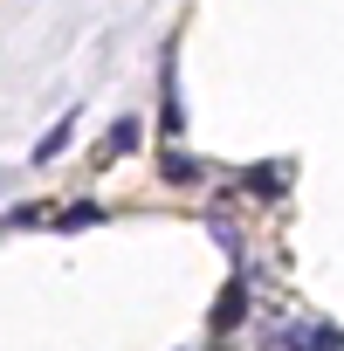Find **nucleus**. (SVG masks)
<instances>
[{"mask_svg": "<svg viewBox=\"0 0 344 351\" xmlns=\"http://www.w3.org/2000/svg\"><path fill=\"white\" fill-rule=\"evenodd\" d=\"M76 124H83V110L69 104V117H56V124H49V138L35 145V165H56V158L69 152V138H76Z\"/></svg>", "mask_w": 344, "mask_h": 351, "instance_id": "f257e3e1", "label": "nucleus"}, {"mask_svg": "<svg viewBox=\"0 0 344 351\" xmlns=\"http://www.w3.org/2000/svg\"><path fill=\"white\" fill-rule=\"evenodd\" d=\"M158 124H165V138H186V104H180V83H172V56H165V97H158Z\"/></svg>", "mask_w": 344, "mask_h": 351, "instance_id": "f03ea898", "label": "nucleus"}, {"mask_svg": "<svg viewBox=\"0 0 344 351\" xmlns=\"http://www.w3.org/2000/svg\"><path fill=\"white\" fill-rule=\"evenodd\" d=\"M241 317H248V282H241V276H234V282H228V289H221V303H214V330H234V324H241Z\"/></svg>", "mask_w": 344, "mask_h": 351, "instance_id": "7ed1b4c3", "label": "nucleus"}, {"mask_svg": "<svg viewBox=\"0 0 344 351\" xmlns=\"http://www.w3.org/2000/svg\"><path fill=\"white\" fill-rule=\"evenodd\" d=\"M282 180H289V165H248V172H241V186H248L255 200H282Z\"/></svg>", "mask_w": 344, "mask_h": 351, "instance_id": "20e7f679", "label": "nucleus"}, {"mask_svg": "<svg viewBox=\"0 0 344 351\" xmlns=\"http://www.w3.org/2000/svg\"><path fill=\"white\" fill-rule=\"evenodd\" d=\"M165 180H172V186H200V180H207V165H200V158H186L180 145H172V152H165Z\"/></svg>", "mask_w": 344, "mask_h": 351, "instance_id": "39448f33", "label": "nucleus"}, {"mask_svg": "<svg viewBox=\"0 0 344 351\" xmlns=\"http://www.w3.org/2000/svg\"><path fill=\"white\" fill-rule=\"evenodd\" d=\"M138 145H145V124L138 117H117L110 124V152H138Z\"/></svg>", "mask_w": 344, "mask_h": 351, "instance_id": "423d86ee", "label": "nucleus"}, {"mask_svg": "<svg viewBox=\"0 0 344 351\" xmlns=\"http://www.w3.org/2000/svg\"><path fill=\"white\" fill-rule=\"evenodd\" d=\"M97 221H103V207H76V214H62V234L69 228H97Z\"/></svg>", "mask_w": 344, "mask_h": 351, "instance_id": "0eeeda50", "label": "nucleus"}]
</instances>
